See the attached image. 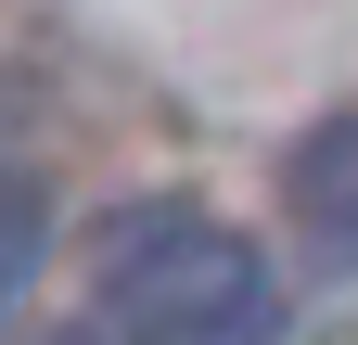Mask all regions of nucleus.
<instances>
[{"mask_svg": "<svg viewBox=\"0 0 358 345\" xmlns=\"http://www.w3.org/2000/svg\"><path fill=\"white\" fill-rule=\"evenodd\" d=\"M282 205H294V243H307V269H358V103L320 115L294 141L282 166Z\"/></svg>", "mask_w": 358, "mask_h": 345, "instance_id": "2", "label": "nucleus"}, {"mask_svg": "<svg viewBox=\"0 0 358 345\" xmlns=\"http://www.w3.org/2000/svg\"><path fill=\"white\" fill-rule=\"evenodd\" d=\"M268 332V256L205 205H115L90 230L77 320L38 345H256Z\"/></svg>", "mask_w": 358, "mask_h": 345, "instance_id": "1", "label": "nucleus"}]
</instances>
